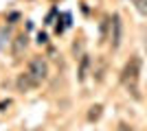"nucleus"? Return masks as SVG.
Returning a JSON list of instances; mask_svg holds the SVG:
<instances>
[{"label": "nucleus", "instance_id": "obj_1", "mask_svg": "<svg viewBox=\"0 0 147 131\" xmlns=\"http://www.w3.org/2000/svg\"><path fill=\"white\" fill-rule=\"evenodd\" d=\"M138 76H141V59H138V57H132V59L125 63L123 72H121V83L134 94L136 98H138Z\"/></svg>", "mask_w": 147, "mask_h": 131}, {"label": "nucleus", "instance_id": "obj_2", "mask_svg": "<svg viewBox=\"0 0 147 131\" xmlns=\"http://www.w3.org/2000/svg\"><path fill=\"white\" fill-rule=\"evenodd\" d=\"M26 72H29L37 83H42L44 79L49 76V66H46V61H44L42 57H35V59L29 61V70H26Z\"/></svg>", "mask_w": 147, "mask_h": 131}, {"label": "nucleus", "instance_id": "obj_3", "mask_svg": "<svg viewBox=\"0 0 147 131\" xmlns=\"http://www.w3.org/2000/svg\"><path fill=\"white\" fill-rule=\"evenodd\" d=\"M121 39H123V22H121V15L114 13L112 15V48L114 50L121 46Z\"/></svg>", "mask_w": 147, "mask_h": 131}, {"label": "nucleus", "instance_id": "obj_4", "mask_svg": "<svg viewBox=\"0 0 147 131\" xmlns=\"http://www.w3.org/2000/svg\"><path fill=\"white\" fill-rule=\"evenodd\" d=\"M35 85H40V83H37L35 79L29 74V72L18 76V90H20V92H29V90H33Z\"/></svg>", "mask_w": 147, "mask_h": 131}, {"label": "nucleus", "instance_id": "obj_5", "mask_svg": "<svg viewBox=\"0 0 147 131\" xmlns=\"http://www.w3.org/2000/svg\"><path fill=\"white\" fill-rule=\"evenodd\" d=\"M26 42H29V39H26V35L24 33H20L18 37L13 39V55L18 57V55H22V50L26 48Z\"/></svg>", "mask_w": 147, "mask_h": 131}, {"label": "nucleus", "instance_id": "obj_6", "mask_svg": "<svg viewBox=\"0 0 147 131\" xmlns=\"http://www.w3.org/2000/svg\"><path fill=\"white\" fill-rule=\"evenodd\" d=\"M88 70H90V59H88V57H81V63H79V81H86Z\"/></svg>", "mask_w": 147, "mask_h": 131}, {"label": "nucleus", "instance_id": "obj_7", "mask_svg": "<svg viewBox=\"0 0 147 131\" xmlns=\"http://www.w3.org/2000/svg\"><path fill=\"white\" fill-rule=\"evenodd\" d=\"M101 112H103V107H101V105H92L90 112H88V120H90V122L99 120V118H101Z\"/></svg>", "mask_w": 147, "mask_h": 131}, {"label": "nucleus", "instance_id": "obj_8", "mask_svg": "<svg viewBox=\"0 0 147 131\" xmlns=\"http://www.w3.org/2000/svg\"><path fill=\"white\" fill-rule=\"evenodd\" d=\"M136 7V11L141 13V15H147V0H132Z\"/></svg>", "mask_w": 147, "mask_h": 131}, {"label": "nucleus", "instance_id": "obj_9", "mask_svg": "<svg viewBox=\"0 0 147 131\" xmlns=\"http://www.w3.org/2000/svg\"><path fill=\"white\" fill-rule=\"evenodd\" d=\"M119 131H132V127L125 125V122H121V125H119Z\"/></svg>", "mask_w": 147, "mask_h": 131}, {"label": "nucleus", "instance_id": "obj_10", "mask_svg": "<svg viewBox=\"0 0 147 131\" xmlns=\"http://www.w3.org/2000/svg\"><path fill=\"white\" fill-rule=\"evenodd\" d=\"M143 46H145V50H147V31H145V35H143Z\"/></svg>", "mask_w": 147, "mask_h": 131}]
</instances>
